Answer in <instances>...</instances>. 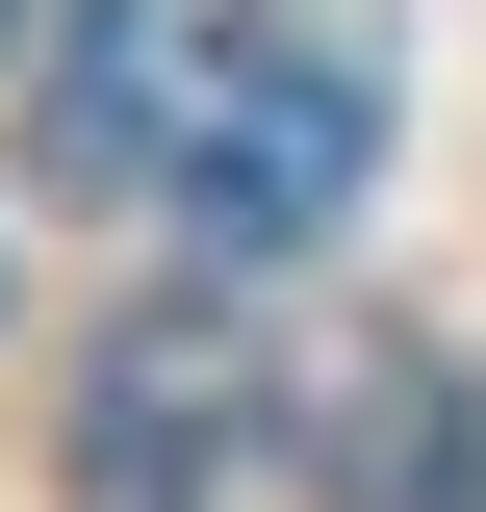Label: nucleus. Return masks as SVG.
<instances>
[{"label": "nucleus", "mask_w": 486, "mask_h": 512, "mask_svg": "<svg viewBox=\"0 0 486 512\" xmlns=\"http://www.w3.org/2000/svg\"><path fill=\"white\" fill-rule=\"evenodd\" d=\"M0 26H26V0H0Z\"/></svg>", "instance_id": "5"}, {"label": "nucleus", "mask_w": 486, "mask_h": 512, "mask_svg": "<svg viewBox=\"0 0 486 512\" xmlns=\"http://www.w3.org/2000/svg\"><path fill=\"white\" fill-rule=\"evenodd\" d=\"M282 461L333 512H486V410L410 359V333H333V359H282Z\"/></svg>", "instance_id": "3"}, {"label": "nucleus", "mask_w": 486, "mask_h": 512, "mask_svg": "<svg viewBox=\"0 0 486 512\" xmlns=\"http://www.w3.org/2000/svg\"><path fill=\"white\" fill-rule=\"evenodd\" d=\"M359 180H384V0H231L154 205L205 256H307V231H359Z\"/></svg>", "instance_id": "1"}, {"label": "nucleus", "mask_w": 486, "mask_h": 512, "mask_svg": "<svg viewBox=\"0 0 486 512\" xmlns=\"http://www.w3.org/2000/svg\"><path fill=\"white\" fill-rule=\"evenodd\" d=\"M256 410H282V359H256V333H205V308H128L103 359H77V512H205Z\"/></svg>", "instance_id": "2"}, {"label": "nucleus", "mask_w": 486, "mask_h": 512, "mask_svg": "<svg viewBox=\"0 0 486 512\" xmlns=\"http://www.w3.org/2000/svg\"><path fill=\"white\" fill-rule=\"evenodd\" d=\"M205 26H231V0H77V52H52V180L77 205H154V180H180Z\"/></svg>", "instance_id": "4"}]
</instances>
